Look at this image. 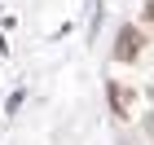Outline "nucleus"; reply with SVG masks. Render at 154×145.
Wrapping results in <instances>:
<instances>
[{"label":"nucleus","mask_w":154,"mask_h":145,"mask_svg":"<svg viewBox=\"0 0 154 145\" xmlns=\"http://www.w3.org/2000/svg\"><path fill=\"white\" fill-rule=\"evenodd\" d=\"M141 48H145L141 26H137V22H123V26H119V35H115V62H137V57H141Z\"/></svg>","instance_id":"nucleus-1"},{"label":"nucleus","mask_w":154,"mask_h":145,"mask_svg":"<svg viewBox=\"0 0 154 145\" xmlns=\"http://www.w3.org/2000/svg\"><path fill=\"white\" fill-rule=\"evenodd\" d=\"M106 97H110V114H119V119H128L132 106H137V88L119 84V79H110V84H106Z\"/></svg>","instance_id":"nucleus-2"},{"label":"nucleus","mask_w":154,"mask_h":145,"mask_svg":"<svg viewBox=\"0 0 154 145\" xmlns=\"http://www.w3.org/2000/svg\"><path fill=\"white\" fill-rule=\"evenodd\" d=\"M141 18H145V22H154V0H145V9H141Z\"/></svg>","instance_id":"nucleus-3"},{"label":"nucleus","mask_w":154,"mask_h":145,"mask_svg":"<svg viewBox=\"0 0 154 145\" xmlns=\"http://www.w3.org/2000/svg\"><path fill=\"white\" fill-rule=\"evenodd\" d=\"M145 132L154 136V110H150V114H145Z\"/></svg>","instance_id":"nucleus-4"}]
</instances>
